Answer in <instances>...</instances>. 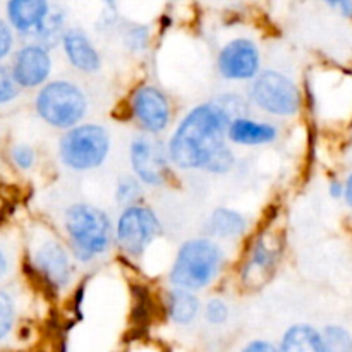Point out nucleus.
Wrapping results in <instances>:
<instances>
[{"instance_id":"obj_1","label":"nucleus","mask_w":352,"mask_h":352,"mask_svg":"<svg viewBox=\"0 0 352 352\" xmlns=\"http://www.w3.org/2000/svg\"><path fill=\"white\" fill-rule=\"evenodd\" d=\"M230 120L217 100L195 107L168 141L172 164L184 170L227 174L234 167V153L227 144Z\"/></svg>"},{"instance_id":"obj_17","label":"nucleus","mask_w":352,"mask_h":352,"mask_svg":"<svg viewBox=\"0 0 352 352\" xmlns=\"http://www.w3.org/2000/svg\"><path fill=\"white\" fill-rule=\"evenodd\" d=\"M278 347L282 352H327L323 333L306 323L289 327Z\"/></svg>"},{"instance_id":"obj_10","label":"nucleus","mask_w":352,"mask_h":352,"mask_svg":"<svg viewBox=\"0 0 352 352\" xmlns=\"http://www.w3.org/2000/svg\"><path fill=\"white\" fill-rule=\"evenodd\" d=\"M131 112L148 134L162 133L170 124V103L167 96L155 86H140L133 93Z\"/></svg>"},{"instance_id":"obj_12","label":"nucleus","mask_w":352,"mask_h":352,"mask_svg":"<svg viewBox=\"0 0 352 352\" xmlns=\"http://www.w3.org/2000/svg\"><path fill=\"white\" fill-rule=\"evenodd\" d=\"M34 265L54 287H65L71 282V260L57 241H45L34 253Z\"/></svg>"},{"instance_id":"obj_34","label":"nucleus","mask_w":352,"mask_h":352,"mask_svg":"<svg viewBox=\"0 0 352 352\" xmlns=\"http://www.w3.org/2000/svg\"><path fill=\"white\" fill-rule=\"evenodd\" d=\"M6 268H7V261H6V256L2 254V251H0V277H2L3 274H6Z\"/></svg>"},{"instance_id":"obj_31","label":"nucleus","mask_w":352,"mask_h":352,"mask_svg":"<svg viewBox=\"0 0 352 352\" xmlns=\"http://www.w3.org/2000/svg\"><path fill=\"white\" fill-rule=\"evenodd\" d=\"M329 192L332 198H342L344 192H346V184L339 181H332L329 184Z\"/></svg>"},{"instance_id":"obj_30","label":"nucleus","mask_w":352,"mask_h":352,"mask_svg":"<svg viewBox=\"0 0 352 352\" xmlns=\"http://www.w3.org/2000/svg\"><path fill=\"white\" fill-rule=\"evenodd\" d=\"M244 352H277L280 351V347L275 346V344L268 342V340H253V342H250L248 346H244Z\"/></svg>"},{"instance_id":"obj_7","label":"nucleus","mask_w":352,"mask_h":352,"mask_svg":"<svg viewBox=\"0 0 352 352\" xmlns=\"http://www.w3.org/2000/svg\"><path fill=\"white\" fill-rule=\"evenodd\" d=\"M162 226L153 210L143 205L126 206L116 226V241L131 256H141L160 236Z\"/></svg>"},{"instance_id":"obj_6","label":"nucleus","mask_w":352,"mask_h":352,"mask_svg":"<svg viewBox=\"0 0 352 352\" xmlns=\"http://www.w3.org/2000/svg\"><path fill=\"white\" fill-rule=\"evenodd\" d=\"M251 100L258 109L277 117L296 116L301 109L298 85L274 69L258 72L251 85Z\"/></svg>"},{"instance_id":"obj_16","label":"nucleus","mask_w":352,"mask_h":352,"mask_svg":"<svg viewBox=\"0 0 352 352\" xmlns=\"http://www.w3.org/2000/svg\"><path fill=\"white\" fill-rule=\"evenodd\" d=\"M229 141L241 146H260L277 140V127L267 122H258L248 116L230 120L227 129Z\"/></svg>"},{"instance_id":"obj_13","label":"nucleus","mask_w":352,"mask_h":352,"mask_svg":"<svg viewBox=\"0 0 352 352\" xmlns=\"http://www.w3.org/2000/svg\"><path fill=\"white\" fill-rule=\"evenodd\" d=\"M62 47H64V54L69 64L78 71L95 72L102 67L98 50L85 31L78 30V28L65 30L64 36H62Z\"/></svg>"},{"instance_id":"obj_19","label":"nucleus","mask_w":352,"mask_h":352,"mask_svg":"<svg viewBox=\"0 0 352 352\" xmlns=\"http://www.w3.org/2000/svg\"><path fill=\"white\" fill-rule=\"evenodd\" d=\"M210 232L220 239H236L248 229V220L230 208H217L208 220Z\"/></svg>"},{"instance_id":"obj_2","label":"nucleus","mask_w":352,"mask_h":352,"mask_svg":"<svg viewBox=\"0 0 352 352\" xmlns=\"http://www.w3.org/2000/svg\"><path fill=\"white\" fill-rule=\"evenodd\" d=\"M65 232L76 260L88 263L112 246L116 229L103 210L88 203H76L65 212Z\"/></svg>"},{"instance_id":"obj_14","label":"nucleus","mask_w":352,"mask_h":352,"mask_svg":"<svg viewBox=\"0 0 352 352\" xmlns=\"http://www.w3.org/2000/svg\"><path fill=\"white\" fill-rule=\"evenodd\" d=\"M278 260V248L277 243H272L267 237H260L254 243L253 250H251L250 260L243 268L244 284H254L261 285L274 272L275 265Z\"/></svg>"},{"instance_id":"obj_9","label":"nucleus","mask_w":352,"mask_h":352,"mask_svg":"<svg viewBox=\"0 0 352 352\" xmlns=\"http://www.w3.org/2000/svg\"><path fill=\"white\" fill-rule=\"evenodd\" d=\"M261 55L256 45L248 38H236L220 50L217 67L229 81H250L260 72Z\"/></svg>"},{"instance_id":"obj_28","label":"nucleus","mask_w":352,"mask_h":352,"mask_svg":"<svg viewBox=\"0 0 352 352\" xmlns=\"http://www.w3.org/2000/svg\"><path fill=\"white\" fill-rule=\"evenodd\" d=\"M127 45L133 52H141L144 47H146V28L143 26H134L127 31V36H126Z\"/></svg>"},{"instance_id":"obj_18","label":"nucleus","mask_w":352,"mask_h":352,"mask_svg":"<svg viewBox=\"0 0 352 352\" xmlns=\"http://www.w3.org/2000/svg\"><path fill=\"white\" fill-rule=\"evenodd\" d=\"M199 308V299L189 289L175 287L167 294V313L175 325H189L195 322Z\"/></svg>"},{"instance_id":"obj_33","label":"nucleus","mask_w":352,"mask_h":352,"mask_svg":"<svg viewBox=\"0 0 352 352\" xmlns=\"http://www.w3.org/2000/svg\"><path fill=\"white\" fill-rule=\"evenodd\" d=\"M344 198H346L347 205L352 208V174L349 175V179H347L346 182V192H344Z\"/></svg>"},{"instance_id":"obj_27","label":"nucleus","mask_w":352,"mask_h":352,"mask_svg":"<svg viewBox=\"0 0 352 352\" xmlns=\"http://www.w3.org/2000/svg\"><path fill=\"white\" fill-rule=\"evenodd\" d=\"M12 160L17 167L28 170L34 164V151L28 144H17L12 148Z\"/></svg>"},{"instance_id":"obj_24","label":"nucleus","mask_w":352,"mask_h":352,"mask_svg":"<svg viewBox=\"0 0 352 352\" xmlns=\"http://www.w3.org/2000/svg\"><path fill=\"white\" fill-rule=\"evenodd\" d=\"M205 318L212 325H223L229 320V306L219 298L210 299L205 306Z\"/></svg>"},{"instance_id":"obj_4","label":"nucleus","mask_w":352,"mask_h":352,"mask_svg":"<svg viewBox=\"0 0 352 352\" xmlns=\"http://www.w3.org/2000/svg\"><path fill=\"white\" fill-rule=\"evenodd\" d=\"M58 153L72 170H93L109 157L110 134L98 124H78L62 136Z\"/></svg>"},{"instance_id":"obj_25","label":"nucleus","mask_w":352,"mask_h":352,"mask_svg":"<svg viewBox=\"0 0 352 352\" xmlns=\"http://www.w3.org/2000/svg\"><path fill=\"white\" fill-rule=\"evenodd\" d=\"M217 103L226 110L230 116V119H236V117L248 116V103L246 100L241 98L237 95H222L217 98Z\"/></svg>"},{"instance_id":"obj_11","label":"nucleus","mask_w":352,"mask_h":352,"mask_svg":"<svg viewBox=\"0 0 352 352\" xmlns=\"http://www.w3.org/2000/svg\"><path fill=\"white\" fill-rule=\"evenodd\" d=\"M52 72V58L45 45H28L16 55L12 74L21 88H36L43 85Z\"/></svg>"},{"instance_id":"obj_8","label":"nucleus","mask_w":352,"mask_h":352,"mask_svg":"<svg viewBox=\"0 0 352 352\" xmlns=\"http://www.w3.org/2000/svg\"><path fill=\"white\" fill-rule=\"evenodd\" d=\"M131 167H133L134 175L140 179L143 184L164 186L168 179V150L162 146L160 141L148 134H140L134 138L129 148Z\"/></svg>"},{"instance_id":"obj_23","label":"nucleus","mask_w":352,"mask_h":352,"mask_svg":"<svg viewBox=\"0 0 352 352\" xmlns=\"http://www.w3.org/2000/svg\"><path fill=\"white\" fill-rule=\"evenodd\" d=\"M17 95H19V85H17L12 71L0 65V105L12 102Z\"/></svg>"},{"instance_id":"obj_20","label":"nucleus","mask_w":352,"mask_h":352,"mask_svg":"<svg viewBox=\"0 0 352 352\" xmlns=\"http://www.w3.org/2000/svg\"><path fill=\"white\" fill-rule=\"evenodd\" d=\"M65 33V16L62 10H54L48 12L47 19L41 24L40 31L36 33V38L40 40L41 45L45 47H52V45L62 41V36Z\"/></svg>"},{"instance_id":"obj_35","label":"nucleus","mask_w":352,"mask_h":352,"mask_svg":"<svg viewBox=\"0 0 352 352\" xmlns=\"http://www.w3.org/2000/svg\"><path fill=\"white\" fill-rule=\"evenodd\" d=\"M329 6H339V0H325Z\"/></svg>"},{"instance_id":"obj_32","label":"nucleus","mask_w":352,"mask_h":352,"mask_svg":"<svg viewBox=\"0 0 352 352\" xmlns=\"http://www.w3.org/2000/svg\"><path fill=\"white\" fill-rule=\"evenodd\" d=\"M339 7L344 16L352 19V0H339Z\"/></svg>"},{"instance_id":"obj_5","label":"nucleus","mask_w":352,"mask_h":352,"mask_svg":"<svg viewBox=\"0 0 352 352\" xmlns=\"http://www.w3.org/2000/svg\"><path fill=\"white\" fill-rule=\"evenodd\" d=\"M88 110L82 89L71 81H52L36 96V112L41 119L58 129H71L81 122Z\"/></svg>"},{"instance_id":"obj_21","label":"nucleus","mask_w":352,"mask_h":352,"mask_svg":"<svg viewBox=\"0 0 352 352\" xmlns=\"http://www.w3.org/2000/svg\"><path fill=\"white\" fill-rule=\"evenodd\" d=\"M143 182L136 175H124L119 179L116 189V199L124 208L131 205H138L143 198Z\"/></svg>"},{"instance_id":"obj_29","label":"nucleus","mask_w":352,"mask_h":352,"mask_svg":"<svg viewBox=\"0 0 352 352\" xmlns=\"http://www.w3.org/2000/svg\"><path fill=\"white\" fill-rule=\"evenodd\" d=\"M12 33H10V28L7 26L3 21H0V60L6 57L7 54L12 48Z\"/></svg>"},{"instance_id":"obj_22","label":"nucleus","mask_w":352,"mask_h":352,"mask_svg":"<svg viewBox=\"0 0 352 352\" xmlns=\"http://www.w3.org/2000/svg\"><path fill=\"white\" fill-rule=\"evenodd\" d=\"M323 340H325L327 351L330 352H351L352 351V336L349 330L339 325H329L323 329Z\"/></svg>"},{"instance_id":"obj_3","label":"nucleus","mask_w":352,"mask_h":352,"mask_svg":"<svg viewBox=\"0 0 352 352\" xmlns=\"http://www.w3.org/2000/svg\"><path fill=\"white\" fill-rule=\"evenodd\" d=\"M223 261L222 248L212 239L199 237L186 241L175 254L168 278L174 287L201 291L219 277Z\"/></svg>"},{"instance_id":"obj_15","label":"nucleus","mask_w":352,"mask_h":352,"mask_svg":"<svg viewBox=\"0 0 352 352\" xmlns=\"http://www.w3.org/2000/svg\"><path fill=\"white\" fill-rule=\"evenodd\" d=\"M48 12H50L48 0H9L7 3V16L10 24L21 33L34 34V36L47 19Z\"/></svg>"},{"instance_id":"obj_26","label":"nucleus","mask_w":352,"mask_h":352,"mask_svg":"<svg viewBox=\"0 0 352 352\" xmlns=\"http://www.w3.org/2000/svg\"><path fill=\"white\" fill-rule=\"evenodd\" d=\"M14 323V305L10 298L0 292V339L10 332Z\"/></svg>"}]
</instances>
